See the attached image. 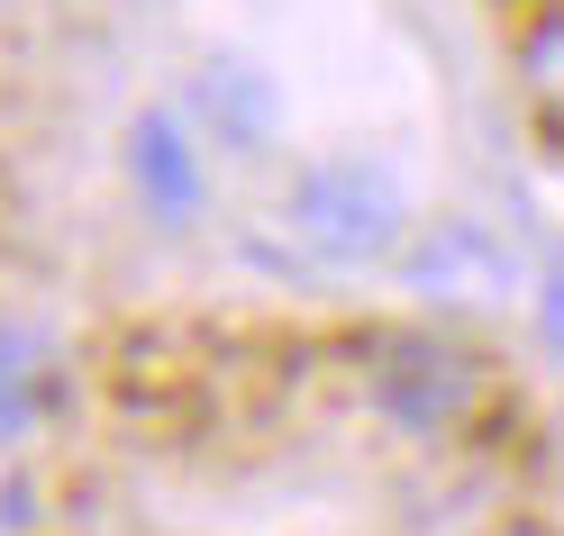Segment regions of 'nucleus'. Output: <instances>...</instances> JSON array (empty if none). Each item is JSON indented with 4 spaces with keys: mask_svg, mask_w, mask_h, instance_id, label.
<instances>
[{
    "mask_svg": "<svg viewBox=\"0 0 564 536\" xmlns=\"http://www.w3.org/2000/svg\"><path fill=\"white\" fill-rule=\"evenodd\" d=\"M519 74H528V100L546 110V128L564 136V10H546L519 46Z\"/></svg>",
    "mask_w": 564,
    "mask_h": 536,
    "instance_id": "nucleus-6",
    "label": "nucleus"
},
{
    "mask_svg": "<svg viewBox=\"0 0 564 536\" xmlns=\"http://www.w3.org/2000/svg\"><path fill=\"white\" fill-rule=\"evenodd\" d=\"M37 409H46V364H37V346L0 337V437H10V427H28Z\"/></svg>",
    "mask_w": 564,
    "mask_h": 536,
    "instance_id": "nucleus-7",
    "label": "nucleus"
},
{
    "mask_svg": "<svg viewBox=\"0 0 564 536\" xmlns=\"http://www.w3.org/2000/svg\"><path fill=\"white\" fill-rule=\"evenodd\" d=\"M401 282L419 300H437V309H491V300H510L519 292V245L491 228V219H429V228H410L401 245Z\"/></svg>",
    "mask_w": 564,
    "mask_h": 536,
    "instance_id": "nucleus-2",
    "label": "nucleus"
},
{
    "mask_svg": "<svg viewBox=\"0 0 564 536\" xmlns=\"http://www.w3.org/2000/svg\"><path fill=\"white\" fill-rule=\"evenodd\" d=\"M528 300H538V337H546V354L564 364V255L538 273V292H528Z\"/></svg>",
    "mask_w": 564,
    "mask_h": 536,
    "instance_id": "nucleus-8",
    "label": "nucleus"
},
{
    "mask_svg": "<svg viewBox=\"0 0 564 536\" xmlns=\"http://www.w3.org/2000/svg\"><path fill=\"white\" fill-rule=\"evenodd\" d=\"M474 401H482V373L446 337H392L373 354V409L392 427H410V437H437V427L474 418Z\"/></svg>",
    "mask_w": 564,
    "mask_h": 536,
    "instance_id": "nucleus-3",
    "label": "nucleus"
},
{
    "mask_svg": "<svg viewBox=\"0 0 564 536\" xmlns=\"http://www.w3.org/2000/svg\"><path fill=\"white\" fill-rule=\"evenodd\" d=\"M183 119H192V136H209L228 155H264L282 136V83L246 46H209L183 74Z\"/></svg>",
    "mask_w": 564,
    "mask_h": 536,
    "instance_id": "nucleus-4",
    "label": "nucleus"
},
{
    "mask_svg": "<svg viewBox=\"0 0 564 536\" xmlns=\"http://www.w3.org/2000/svg\"><path fill=\"white\" fill-rule=\"evenodd\" d=\"M282 237L319 273H365L410 245V183L373 155H319L282 192Z\"/></svg>",
    "mask_w": 564,
    "mask_h": 536,
    "instance_id": "nucleus-1",
    "label": "nucleus"
},
{
    "mask_svg": "<svg viewBox=\"0 0 564 536\" xmlns=\"http://www.w3.org/2000/svg\"><path fill=\"white\" fill-rule=\"evenodd\" d=\"M119 164H128V192L147 200V219H155V228H192V219H200L209 173H200V136H192L183 110H137Z\"/></svg>",
    "mask_w": 564,
    "mask_h": 536,
    "instance_id": "nucleus-5",
    "label": "nucleus"
}]
</instances>
